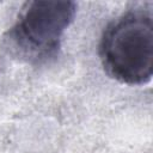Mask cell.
<instances>
[{"label":"cell","mask_w":153,"mask_h":153,"mask_svg":"<svg viewBox=\"0 0 153 153\" xmlns=\"http://www.w3.org/2000/svg\"><path fill=\"white\" fill-rule=\"evenodd\" d=\"M99 57L106 74L127 85H143L153 74V18L143 10H130L104 30Z\"/></svg>","instance_id":"cell-1"},{"label":"cell","mask_w":153,"mask_h":153,"mask_svg":"<svg viewBox=\"0 0 153 153\" xmlns=\"http://www.w3.org/2000/svg\"><path fill=\"white\" fill-rule=\"evenodd\" d=\"M75 13L74 1H27L10 31V39L24 57L47 60L56 55L62 36L74 20Z\"/></svg>","instance_id":"cell-2"}]
</instances>
